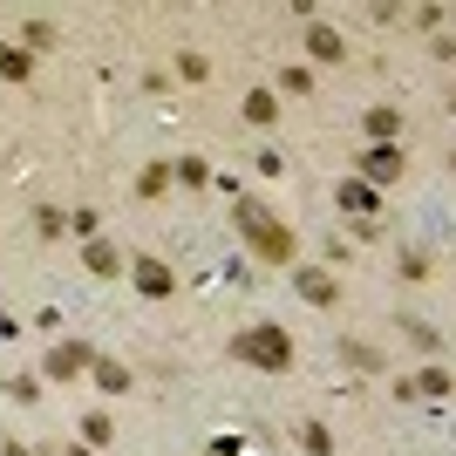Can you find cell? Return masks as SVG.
Returning a JSON list of instances; mask_svg holds the SVG:
<instances>
[{
	"instance_id": "6da1fadb",
	"label": "cell",
	"mask_w": 456,
	"mask_h": 456,
	"mask_svg": "<svg viewBox=\"0 0 456 456\" xmlns=\"http://www.w3.org/2000/svg\"><path fill=\"white\" fill-rule=\"evenodd\" d=\"M239 232L252 239V252H259L266 266H293V232H286L280 218H266L259 198H239Z\"/></svg>"
},
{
	"instance_id": "7a4b0ae2",
	"label": "cell",
	"mask_w": 456,
	"mask_h": 456,
	"mask_svg": "<svg viewBox=\"0 0 456 456\" xmlns=\"http://www.w3.org/2000/svg\"><path fill=\"white\" fill-rule=\"evenodd\" d=\"M239 362L280 375V368H293V334L286 327H252V334H239Z\"/></svg>"
},
{
	"instance_id": "3957f363",
	"label": "cell",
	"mask_w": 456,
	"mask_h": 456,
	"mask_svg": "<svg viewBox=\"0 0 456 456\" xmlns=\"http://www.w3.org/2000/svg\"><path fill=\"white\" fill-rule=\"evenodd\" d=\"M354 177H362V184H395V177H402V151H395V143H368V151H362V171H354Z\"/></svg>"
},
{
	"instance_id": "277c9868",
	"label": "cell",
	"mask_w": 456,
	"mask_h": 456,
	"mask_svg": "<svg viewBox=\"0 0 456 456\" xmlns=\"http://www.w3.org/2000/svg\"><path fill=\"white\" fill-rule=\"evenodd\" d=\"M130 280H136V293H143V300H171V266H164V259H136L130 266Z\"/></svg>"
},
{
	"instance_id": "5b68a950",
	"label": "cell",
	"mask_w": 456,
	"mask_h": 456,
	"mask_svg": "<svg viewBox=\"0 0 456 456\" xmlns=\"http://www.w3.org/2000/svg\"><path fill=\"white\" fill-rule=\"evenodd\" d=\"M89 362H95V354H89V347H82V341H61V347H48V375H55V381L82 375V368H89Z\"/></svg>"
},
{
	"instance_id": "8992f818",
	"label": "cell",
	"mask_w": 456,
	"mask_h": 456,
	"mask_svg": "<svg viewBox=\"0 0 456 456\" xmlns=\"http://www.w3.org/2000/svg\"><path fill=\"white\" fill-rule=\"evenodd\" d=\"M293 286H300V300H306V306H334V280H327V273L300 266V273H293Z\"/></svg>"
},
{
	"instance_id": "52a82bcc",
	"label": "cell",
	"mask_w": 456,
	"mask_h": 456,
	"mask_svg": "<svg viewBox=\"0 0 456 456\" xmlns=\"http://www.w3.org/2000/svg\"><path fill=\"white\" fill-rule=\"evenodd\" d=\"M341 205L354 211V218H375V205H381V191H375V184H362V177H347V184H341Z\"/></svg>"
},
{
	"instance_id": "ba28073f",
	"label": "cell",
	"mask_w": 456,
	"mask_h": 456,
	"mask_svg": "<svg viewBox=\"0 0 456 456\" xmlns=\"http://www.w3.org/2000/svg\"><path fill=\"white\" fill-rule=\"evenodd\" d=\"M89 375L102 381L110 395H123V388H130V368H123V362H102V354H95V362H89Z\"/></svg>"
},
{
	"instance_id": "9c48e42d",
	"label": "cell",
	"mask_w": 456,
	"mask_h": 456,
	"mask_svg": "<svg viewBox=\"0 0 456 456\" xmlns=\"http://www.w3.org/2000/svg\"><path fill=\"white\" fill-rule=\"evenodd\" d=\"M41 48H55V28L48 20H20V55H41Z\"/></svg>"
},
{
	"instance_id": "30bf717a",
	"label": "cell",
	"mask_w": 456,
	"mask_h": 456,
	"mask_svg": "<svg viewBox=\"0 0 456 456\" xmlns=\"http://www.w3.org/2000/svg\"><path fill=\"white\" fill-rule=\"evenodd\" d=\"M306 48H314V55H321V61H341V55H347L334 28H306Z\"/></svg>"
},
{
	"instance_id": "8fae6325",
	"label": "cell",
	"mask_w": 456,
	"mask_h": 456,
	"mask_svg": "<svg viewBox=\"0 0 456 456\" xmlns=\"http://www.w3.org/2000/svg\"><path fill=\"white\" fill-rule=\"evenodd\" d=\"M82 266H89V273H102V280H110V273L123 266V259H116V246H102V239H95V246H82Z\"/></svg>"
},
{
	"instance_id": "7c38bea8",
	"label": "cell",
	"mask_w": 456,
	"mask_h": 456,
	"mask_svg": "<svg viewBox=\"0 0 456 456\" xmlns=\"http://www.w3.org/2000/svg\"><path fill=\"white\" fill-rule=\"evenodd\" d=\"M395 130H402L395 110H368V136H375V143H395Z\"/></svg>"
},
{
	"instance_id": "4fadbf2b",
	"label": "cell",
	"mask_w": 456,
	"mask_h": 456,
	"mask_svg": "<svg viewBox=\"0 0 456 456\" xmlns=\"http://www.w3.org/2000/svg\"><path fill=\"white\" fill-rule=\"evenodd\" d=\"M0 76H7V82H28V76H35V61L20 55V48H0Z\"/></svg>"
},
{
	"instance_id": "5bb4252c",
	"label": "cell",
	"mask_w": 456,
	"mask_h": 456,
	"mask_svg": "<svg viewBox=\"0 0 456 456\" xmlns=\"http://www.w3.org/2000/svg\"><path fill=\"white\" fill-rule=\"evenodd\" d=\"M136 191H143V198H157V191H171V164H143Z\"/></svg>"
},
{
	"instance_id": "9a60e30c",
	"label": "cell",
	"mask_w": 456,
	"mask_h": 456,
	"mask_svg": "<svg viewBox=\"0 0 456 456\" xmlns=\"http://www.w3.org/2000/svg\"><path fill=\"white\" fill-rule=\"evenodd\" d=\"M416 395H450V375H443V368H422V375H416Z\"/></svg>"
},
{
	"instance_id": "2e32d148",
	"label": "cell",
	"mask_w": 456,
	"mask_h": 456,
	"mask_svg": "<svg viewBox=\"0 0 456 456\" xmlns=\"http://www.w3.org/2000/svg\"><path fill=\"white\" fill-rule=\"evenodd\" d=\"M171 177H177V184H205V157H184V164H171Z\"/></svg>"
},
{
	"instance_id": "e0dca14e",
	"label": "cell",
	"mask_w": 456,
	"mask_h": 456,
	"mask_svg": "<svg viewBox=\"0 0 456 456\" xmlns=\"http://www.w3.org/2000/svg\"><path fill=\"white\" fill-rule=\"evenodd\" d=\"M273 110H280V102H273L266 89H252V95H246V116H252V123H273Z\"/></svg>"
},
{
	"instance_id": "ac0fdd59",
	"label": "cell",
	"mask_w": 456,
	"mask_h": 456,
	"mask_svg": "<svg viewBox=\"0 0 456 456\" xmlns=\"http://www.w3.org/2000/svg\"><path fill=\"white\" fill-rule=\"evenodd\" d=\"M300 443H306V450H314V456H327V450H334V436H327L321 422H306V429H300Z\"/></svg>"
},
{
	"instance_id": "d6986e66",
	"label": "cell",
	"mask_w": 456,
	"mask_h": 456,
	"mask_svg": "<svg viewBox=\"0 0 456 456\" xmlns=\"http://www.w3.org/2000/svg\"><path fill=\"white\" fill-rule=\"evenodd\" d=\"M341 354H347V362H354V368H375V375H381V354H375V347H362V341H347Z\"/></svg>"
},
{
	"instance_id": "ffe728a7",
	"label": "cell",
	"mask_w": 456,
	"mask_h": 456,
	"mask_svg": "<svg viewBox=\"0 0 456 456\" xmlns=\"http://www.w3.org/2000/svg\"><path fill=\"white\" fill-rule=\"evenodd\" d=\"M82 443H89V450H95V443H110V416H82Z\"/></svg>"
},
{
	"instance_id": "44dd1931",
	"label": "cell",
	"mask_w": 456,
	"mask_h": 456,
	"mask_svg": "<svg viewBox=\"0 0 456 456\" xmlns=\"http://www.w3.org/2000/svg\"><path fill=\"white\" fill-rule=\"evenodd\" d=\"M280 89H293V95H306V89H314V76H306V69H280Z\"/></svg>"
},
{
	"instance_id": "7402d4cb",
	"label": "cell",
	"mask_w": 456,
	"mask_h": 456,
	"mask_svg": "<svg viewBox=\"0 0 456 456\" xmlns=\"http://www.w3.org/2000/svg\"><path fill=\"white\" fill-rule=\"evenodd\" d=\"M61 456H95V450H89V443H69V450H61Z\"/></svg>"
},
{
	"instance_id": "603a6c76",
	"label": "cell",
	"mask_w": 456,
	"mask_h": 456,
	"mask_svg": "<svg viewBox=\"0 0 456 456\" xmlns=\"http://www.w3.org/2000/svg\"><path fill=\"white\" fill-rule=\"evenodd\" d=\"M0 456H28V450H20V443H0Z\"/></svg>"
}]
</instances>
